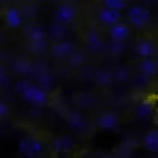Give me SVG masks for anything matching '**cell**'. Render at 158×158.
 Returning a JSON list of instances; mask_svg holds the SVG:
<instances>
[{
    "instance_id": "cell-18",
    "label": "cell",
    "mask_w": 158,
    "mask_h": 158,
    "mask_svg": "<svg viewBox=\"0 0 158 158\" xmlns=\"http://www.w3.org/2000/svg\"><path fill=\"white\" fill-rule=\"evenodd\" d=\"M144 1H148H148H151V0H144Z\"/></svg>"
},
{
    "instance_id": "cell-7",
    "label": "cell",
    "mask_w": 158,
    "mask_h": 158,
    "mask_svg": "<svg viewBox=\"0 0 158 158\" xmlns=\"http://www.w3.org/2000/svg\"><path fill=\"white\" fill-rule=\"evenodd\" d=\"M6 19L9 26L13 28H17L23 23L21 14L15 8H12L8 11L6 14Z\"/></svg>"
},
{
    "instance_id": "cell-15",
    "label": "cell",
    "mask_w": 158,
    "mask_h": 158,
    "mask_svg": "<svg viewBox=\"0 0 158 158\" xmlns=\"http://www.w3.org/2000/svg\"><path fill=\"white\" fill-rule=\"evenodd\" d=\"M44 35H45V31L42 28H39V27H35L30 31V37L36 42L42 40Z\"/></svg>"
},
{
    "instance_id": "cell-2",
    "label": "cell",
    "mask_w": 158,
    "mask_h": 158,
    "mask_svg": "<svg viewBox=\"0 0 158 158\" xmlns=\"http://www.w3.org/2000/svg\"><path fill=\"white\" fill-rule=\"evenodd\" d=\"M129 18L134 26L143 27L150 22L151 13L149 10L143 6H135L129 10Z\"/></svg>"
},
{
    "instance_id": "cell-16",
    "label": "cell",
    "mask_w": 158,
    "mask_h": 158,
    "mask_svg": "<svg viewBox=\"0 0 158 158\" xmlns=\"http://www.w3.org/2000/svg\"><path fill=\"white\" fill-rule=\"evenodd\" d=\"M88 41L91 43V45H95L96 44L99 43L101 42V38L96 33H92V34H91L88 36Z\"/></svg>"
},
{
    "instance_id": "cell-1",
    "label": "cell",
    "mask_w": 158,
    "mask_h": 158,
    "mask_svg": "<svg viewBox=\"0 0 158 158\" xmlns=\"http://www.w3.org/2000/svg\"><path fill=\"white\" fill-rule=\"evenodd\" d=\"M21 91L24 98L31 104L43 105L48 101L46 93L39 87L25 84L21 88Z\"/></svg>"
},
{
    "instance_id": "cell-4",
    "label": "cell",
    "mask_w": 158,
    "mask_h": 158,
    "mask_svg": "<svg viewBox=\"0 0 158 158\" xmlns=\"http://www.w3.org/2000/svg\"><path fill=\"white\" fill-rule=\"evenodd\" d=\"M20 149L26 155H32L42 152L43 146L41 142L35 140H23L20 143Z\"/></svg>"
},
{
    "instance_id": "cell-12",
    "label": "cell",
    "mask_w": 158,
    "mask_h": 158,
    "mask_svg": "<svg viewBox=\"0 0 158 158\" xmlns=\"http://www.w3.org/2000/svg\"><path fill=\"white\" fill-rule=\"evenodd\" d=\"M72 50V45L68 42H64V43L58 44L56 45L55 48V52L56 55L60 57H64L66 55H69Z\"/></svg>"
},
{
    "instance_id": "cell-6",
    "label": "cell",
    "mask_w": 158,
    "mask_h": 158,
    "mask_svg": "<svg viewBox=\"0 0 158 158\" xmlns=\"http://www.w3.org/2000/svg\"><path fill=\"white\" fill-rule=\"evenodd\" d=\"M110 35H111L112 39L116 42H123L128 37L129 28L125 25L118 23L112 27Z\"/></svg>"
},
{
    "instance_id": "cell-9",
    "label": "cell",
    "mask_w": 158,
    "mask_h": 158,
    "mask_svg": "<svg viewBox=\"0 0 158 158\" xmlns=\"http://www.w3.org/2000/svg\"><path fill=\"white\" fill-rule=\"evenodd\" d=\"M145 143L148 150L156 152L158 151V134L157 131H153L146 137Z\"/></svg>"
},
{
    "instance_id": "cell-19",
    "label": "cell",
    "mask_w": 158,
    "mask_h": 158,
    "mask_svg": "<svg viewBox=\"0 0 158 158\" xmlns=\"http://www.w3.org/2000/svg\"><path fill=\"white\" fill-rule=\"evenodd\" d=\"M0 1H2V0H0Z\"/></svg>"
},
{
    "instance_id": "cell-8",
    "label": "cell",
    "mask_w": 158,
    "mask_h": 158,
    "mask_svg": "<svg viewBox=\"0 0 158 158\" xmlns=\"http://www.w3.org/2000/svg\"><path fill=\"white\" fill-rule=\"evenodd\" d=\"M137 52L139 55L144 58L151 56L154 53V46L151 42L145 41L139 44L137 47Z\"/></svg>"
},
{
    "instance_id": "cell-5",
    "label": "cell",
    "mask_w": 158,
    "mask_h": 158,
    "mask_svg": "<svg viewBox=\"0 0 158 158\" xmlns=\"http://www.w3.org/2000/svg\"><path fill=\"white\" fill-rule=\"evenodd\" d=\"M77 11L75 7L72 6H62L57 11V16L58 19L64 23H69L75 18Z\"/></svg>"
},
{
    "instance_id": "cell-10",
    "label": "cell",
    "mask_w": 158,
    "mask_h": 158,
    "mask_svg": "<svg viewBox=\"0 0 158 158\" xmlns=\"http://www.w3.org/2000/svg\"><path fill=\"white\" fill-rule=\"evenodd\" d=\"M99 124H100L101 127H102L103 128L111 129L117 125L118 119L114 114H105L101 118Z\"/></svg>"
},
{
    "instance_id": "cell-14",
    "label": "cell",
    "mask_w": 158,
    "mask_h": 158,
    "mask_svg": "<svg viewBox=\"0 0 158 158\" xmlns=\"http://www.w3.org/2000/svg\"><path fill=\"white\" fill-rule=\"evenodd\" d=\"M107 7L121 11L125 9V0H104Z\"/></svg>"
},
{
    "instance_id": "cell-13",
    "label": "cell",
    "mask_w": 158,
    "mask_h": 158,
    "mask_svg": "<svg viewBox=\"0 0 158 158\" xmlns=\"http://www.w3.org/2000/svg\"><path fill=\"white\" fill-rule=\"evenodd\" d=\"M142 70L147 75H154L157 72V64L152 60H146L142 64Z\"/></svg>"
},
{
    "instance_id": "cell-3",
    "label": "cell",
    "mask_w": 158,
    "mask_h": 158,
    "mask_svg": "<svg viewBox=\"0 0 158 158\" xmlns=\"http://www.w3.org/2000/svg\"><path fill=\"white\" fill-rule=\"evenodd\" d=\"M99 18L101 21L108 26H114L118 24L121 19V11L110 8H105L99 12Z\"/></svg>"
},
{
    "instance_id": "cell-17",
    "label": "cell",
    "mask_w": 158,
    "mask_h": 158,
    "mask_svg": "<svg viewBox=\"0 0 158 158\" xmlns=\"http://www.w3.org/2000/svg\"><path fill=\"white\" fill-rule=\"evenodd\" d=\"M9 111V108H8L7 105H5L2 102H0V117L6 116Z\"/></svg>"
},
{
    "instance_id": "cell-11",
    "label": "cell",
    "mask_w": 158,
    "mask_h": 158,
    "mask_svg": "<svg viewBox=\"0 0 158 158\" xmlns=\"http://www.w3.org/2000/svg\"><path fill=\"white\" fill-rule=\"evenodd\" d=\"M153 113H154V107L149 102H143L138 108V114L141 118H150Z\"/></svg>"
}]
</instances>
